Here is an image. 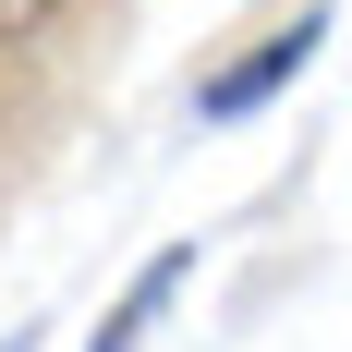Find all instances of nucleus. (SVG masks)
<instances>
[{
	"label": "nucleus",
	"mask_w": 352,
	"mask_h": 352,
	"mask_svg": "<svg viewBox=\"0 0 352 352\" xmlns=\"http://www.w3.org/2000/svg\"><path fill=\"white\" fill-rule=\"evenodd\" d=\"M316 49H328V12H292V25H267L231 73H207V85H195V109H207V122H243V109H267L292 73L316 61Z\"/></svg>",
	"instance_id": "obj_1"
},
{
	"label": "nucleus",
	"mask_w": 352,
	"mask_h": 352,
	"mask_svg": "<svg viewBox=\"0 0 352 352\" xmlns=\"http://www.w3.org/2000/svg\"><path fill=\"white\" fill-rule=\"evenodd\" d=\"M182 267H195V243H170V255H158V267H146V280L122 292V304H109V328H98V340H85V352H134L146 328H158V304H170V292H182Z\"/></svg>",
	"instance_id": "obj_2"
},
{
	"label": "nucleus",
	"mask_w": 352,
	"mask_h": 352,
	"mask_svg": "<svg viewBox=\"0 0 352 352\" xmlns=\"http://www.w3.org/2000/svg\"><path fill=\"white\" fill-rule=\"evenodd\" d=\"M49 12H61V0H0V36H36Z\"/></svg>",
	"instance_id": "obj_3"
},
{
	"label": "nucleus",
	"mask_w": 352,
	"mask_h": 352,
	"mask_svg": "<svg viewBox=\"0 0 352 352\" xmlns=\"http://www.w3.org/2000/svg\"><path fill=\"white\" fill-rule=\"evenodd\" d=\"M0 352H25V340H0Z\"/></svg>",
	"instance_id": "obj_4"
}]
</instances>
